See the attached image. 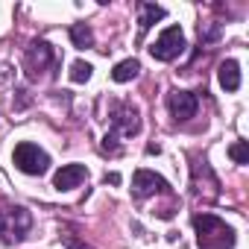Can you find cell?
I'll return each instance as SVG.
<instances>
[{"instance_id":"cell-1","label":"cell","mask_w":249,"mask_h":249,"mask_svg":"<svg viewBox=\"0 0 249 249\" xmlns=\"http://www.w3.org/2000/svg\"><path fill=\"white\" fill-rule=\"evenodd\" d=\"M194 229H196L199 249H231L234 246V229L226 226L214 214H196L194 217Z\"/></svg>"},{"instance_id":"cell-2","label":"cell","mask_w":249,"mask_h":249,"mask_svg":"<svg viewBox=\"0 0 249 249\" xmlns=\"http://www.w3.org/2000/svg\"><path fill=\"white\" fill-rule=\"evenodd\" d=\"M33 229V214L24 205H3L0 208V243L15 246Z\"/></svg>"},{"instance_id":"cell-3","label":"cell","mask_w":249,"mask_h":249,"mask_svg":"<svg viewBox=\"0 0 249 249\" xmlns=\"http://www.w3.org/2000/svg\"><path fill=\"white\" fill-rule=\"evenodd\" d=\"M12 161L27 176H44L50 170V156L38 144H33V141H21L15 147V153H12Z\"/></svg>"},{"instance_id":"cell-4","label":"cell","mask_w":249,"mask_h":249,"mask_svg":"<svg viewBox=\"0 0 249 249\" xmlns=\"http://www.w3.org/2000/svg\"><path fill=\"white\" fill-rule=\"evenodd\" d=\"M182 50H185V33H182V27H167L156 38V44L150 47V56L156 62H173Z\"/></svg>"},{"instance_id":"cell-5","label":"cell","mask_w":249,"mask_h":249,"mask_svg":"<svg viewBox=\"0 0 249 249\" xmlns=\"http://www.w3.org/2000/svg\"><path fill=\"white\" fill-rule=\"evenodd\" d=\"M56 65V50L50 47V41L44 38H36L30 47H27V71L33 79L44 76V71H50Z\"/></svg>"},{"instance_id":"cell-6","label":"cell","mask_w":249,"mask_h":249,"mask_svg":"<svg viewBox=\"0 0 249 249\" xmlns=\"http://www.w3.org/2000/svg\"><path fill=\"white\" fill-rule=\"evenodd\" d=\"M138 129H141V114H138V108L132 106V103H120V106H114V111H111V132L120 138H132V135H138Z\"/></svg>"},{"instance_id":"cell-7","label":"cell","mask_w":249,"mask_h":249,"mask_svg":"<svg viewBox=\"0 0 249 249\" xmlns=\"http://www.w3.org/2000/svg\"><path fill=\"white\" fill-rule=\"evenodd\" d=\"M167 108L176 120H191L199 108V100L194 91H170L167 94Z\"/></svg>"},{"instance_id":"cell-8","label":"cell","mask_w":249,"mask_h":249,"mask_svg":"<svg viewBox=\"0 0 249 249\" xmlns=\"http://www.w3.org/2000/svg\"><path fill=\"white\" fill-rule=\"evenodd\" d=\"M164 191H167V182H164L159 173H153V170H138V173L132 176V194H135L138 199H147V196L164 194Z\"/></svg>"},{"instance_id":"cell-9","label":"cell","mask_w":249,"mask_h":249,"mask_svg":"<svg viewBox=\"0 0 249 249\" xmlns=\"http://www.w3.org/2000/svg\"><path fill=\"white\" fill-rule=\"evenodd\" d=\"M85 179H88L85 164H62L53 176V188L56 191H71V188H79Z\"/></svg>"},{"instance_id":"cell-10","label":"cell","mask_w":249,"mask_h":249,"mask_svg":"<svg viewBox=\"0 0 249 249\" xmlns=\"http://www.w3.org/2000/svg\"><path fill=\"white\" fill-rule=\"evenodd\" d=\"M217 79H220V85L226 91H237L240 88V65L234 59H226L220 65V71H217Z\"/></svg>"},{"instance_id":"cell-11","label":"cell","mask_w":249,"mask_h":249,"mask_svg":"<svg viewBox=\"0 0 249 249\" xmlns=\"http://www.w3.org/2000/svg\"><path fill=\"white\" fill-rule=\"evenodd\" d=\"M161 18H164V9L161 6H156V3H138V30H141V36L156 21H161Z\"/></svg>"},{"instance_id":"cell-12","label":"cell","mask_w":249,"mask_h":249,"mask_svg":"<svg viewBox=\"0 0 249 249\" xmlns=\"http://www.w3.org/2000/svg\"><path fill=\"white\" fill-rule=\"evenodd\" d=\"M141 73V62L138 59H123V62H117L114 68H111V79L114 82H129V79H135Z\"/></svg>"},{"instance_id":"cell-13","label":"cell","mask_w":249,"mask_h":249,"mask_svg":"<svg viewBox=\"0 0 249 249\" xmlns=\"http://www.w3.org/2000/svg\"><path fill=\"white\" fill-rule=\"evenodd\" d=\"M71 41H73V47H79V50L91 47V44H94L91 27H88V24H73V27H71Z\"/></svg>"},{"instance_id":"cell-14","label":"cell","mask_w":249,"mask_h":249,"mask_svg":"<svg viewBox=\"0 0 249 249\" xmlns=\"http://www.w3.org/2000/svg\"><path fill=\"white\" fill-rule=\"evenodd\" d=\"M229 156H231L234 164H249V144L246 141H234L229 147Z\"/></svg>"},{"instance_id":"cell-15","label":"cell","mask_w":249,"mask_h":249,"mask_svg":"<svg viewBox=\"0 0 249 249\" xmlns=\"http://www.w3.org/2000/svg\"><path fill=\"white\" fill-rule=\"evenodd\" d=\"M91 71H94V68L79 59V62L71 65V79H73V82H88V79H91Z\"/></svg>"},{"instance_id":"cell-16","label":"cell","mask_w":249,"mask_h":249,"mask_svg":"<svg viewBox=\"0 0 249 249\" xmlns=\"http://www.w3.org/2000/svg\"><path fill=\"white\" fill-rule=\"evenodd\" d=\"M103 153H111V156L117 153V135H114V132H108V135L103 138Z\"/></svg>"},{"instance_id":"cell-17","label":"cell","mask_w":249,"mask_h":249,"mask_svg":"<svg viewBox=\"0 0 249 249\" xmlns=\"http://www.w3.org/2000/svg\"><path fill=\"white\" fill-rule=\"evenodd\" d=\"M65 246H68V249H91V246H85V243H79V240H76L73 234H65Z\"/></svg>"},{"instance_id":"cell-18","label":"cell","mask_w":249,"mask_h":249,"mask_svg":"<svg viewBox=\"0 0 249 249\" xmlns=\"http://www.w3.org/2000/svg\"><path fill=\"white\" fill-rule=\"evenodd\" d=\"M106 185H120V176L117 173H106Z\"/></svg>"}]
</instances>
